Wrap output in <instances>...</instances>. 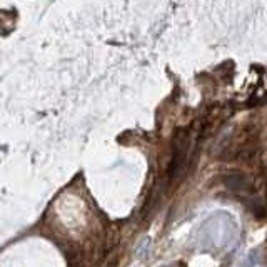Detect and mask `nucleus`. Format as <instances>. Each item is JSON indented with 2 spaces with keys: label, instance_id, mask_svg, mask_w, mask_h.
I'll return each mask as SVG.
<instances>
[{
  "label": "nucleus",
  "instance_id": "1",
  "mask_svg": "<svg viewBox=\"0 0 267 267\" xmlns=\"http://www.w3.org/2000/svg\"><path fill=\"white\" fill-rule=\"evenodd\" d=\"M189 149H190V137L185 130L179 129L174 135L172 142V160L169 167V179L171 182H179L185 176L189 165Z\"/></svg>",
  "mask_w": 267,
  "mask_h": 267
},
{
  "label": "nucleus",
  "instance_id": "2",
  "mask_svg": "<svg viewBox=\"0 0 267 267\" xmlns=\"http://www.w3.org/2000/svg\"><path fill=\"white\" fill-rule=\"evenodd\" d=\"M224 184H226L227 189L231 190H244L247 187H251V179L244 174H229V176L224 177Z\"/></svg>",
  "mask_w": 267,
  "mask_h": 267
}]
</instances>
